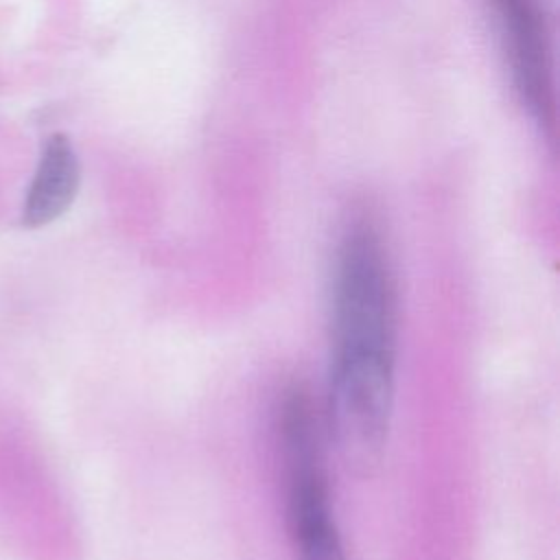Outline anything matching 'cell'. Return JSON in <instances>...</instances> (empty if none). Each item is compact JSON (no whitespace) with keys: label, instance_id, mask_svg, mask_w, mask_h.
<instances>
[{"label":"cell","instance_id":"6da1fadb","mask_svg":"<svg viewBox=\"0 0 560 560\" xmlns=\"http://www.w3.org/2000/svg\"><path fill=\"white\" fill-rule=\"evenodd\" d=\"M396 357V293L378 228L361 217L343 232L332 284V357Z\"/></svg>","mask_w":560,"mask_h":560},{"label":"cell","instance_id":"7a4b0ae2","mask_svg":"<svg viewBox=\"0 0 560 560\" xmlns=\"http://www.w3.org/2000/svg\"><path fill=\"white\" fill-rule=\"evenodd\" d=\"M394 402V359L332 357L330 424L343 464L372 477L385 457Z\"/></svg>","mask_w":560,"mask_h":560},{"label":"cell","instance_id":"3957f363","mask_svg":"<svg viewBox=\"0 0 560 560\" xmlns=\"http://www.w3.org/2000/svg\"><path fill=\"white\" fill-rule=\"evenodd\" d=\"M512 74L529 112L547 122L551 118V68L542 20L534 0H494Z\"/></svg>","mask_w":560,"mask_h":560},{"label":"cell","instance_id":"277c9868","mask_svg":"<svg viewBox=\"0 0 560 560\" xmlns=\"http://www.w3.org/2000/svg\"><path fill=\"white\" fill-rule=\"evenodd\" d=\"M79 188V160L70 140L61 133L48 138L35 177L31 182L22 221L42 228L59 219L72 203Z\"/></svg>","mask_w":560,"mask_h":560},{"label":"cell","instance_id":"5b68a950","mask_svg":"<svg viewBox=\"0 0 560 560\" xmlns=\"http://www.w3.org/2000/svg\"><path fill=\"white\" fill-rule=\"evenodd\" d=\"M289 529L298 542L300 560H346L330 505L289 518Z\"/></svg>","mask_w":560,"mask_h":560}]
</instances>
